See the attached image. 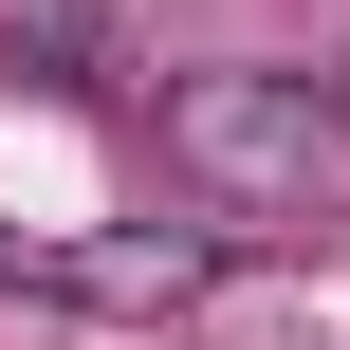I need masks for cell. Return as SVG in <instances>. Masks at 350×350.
<instances>
[{
	"mask_svg": "<svg viewBox=\"0 0 350 350\" xmlns=\"http://www.w3.org/2000/svg\"><path fill=\"white\" fill-rule=\"evenodd\" d=\"M166 166L221 203V221H332L350 203V111L314 74H166Z\"/></svg>",
	"mask_w": 350,
	"mask_h": 350,
	"instance_id": "6da1fadb",
	"label": "cell"
},
{
	"mask_svg": "<svg viewBox=\"0 0 350 350\" xmlns=\"http://www.w3.org/2000/svg\"><path fill=\"white\" fill-rule=\"evenodd\" d=\"M203 277H221L203 221H166V240H74V258H55V295H92V314H185Z\"/></svg>",
	"mask_w": 350,
	"mask_h": 350,
	"instance_id": "7a4b0ae2",
	"label": "cell"
},
{
	"mask_svg": "<svg viewBox=\"0 0 350 350\" xmlns=\"http://www.w3.org/2000/svg\"><path fill=\"white\" fill-rule=\"evenodd\" d=\"M0 74L18 92H111V0H0Z\"/></svg>",
	"mask_w": 350,
	"mask_h": 350,
	"instance_id": "3957f363",
	"label": "cell"
}]
</instances>
